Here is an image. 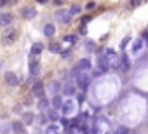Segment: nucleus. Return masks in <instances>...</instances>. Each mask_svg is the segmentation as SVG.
I'll use <instances>...</instances> for the list:
<instances>
[{
	"mask_svg": "<svg viewBox=\"0 0 148 134\" xmlns=\"http://www.w3.org/2000/svg\"><path fill=\"white\" fill-rule=\"evenodd\" d=\"M18 40V30H7V31H4V35H2V45H11V44H14Z\"/></svg>",
	"mask_w": 148,
	"mask_h": 134,
	"instance_id": "1",
	"label": "nucleus"
},
{
	"mask_svg": "<svg viewBox=\"0 0 148 134\" xmlns=\"http://www.w3.org/2000/svg\"><path fill=\"white\" fill-rule=\"evenodd\" d=\"M54 18H56L59 23H63V25H68V23L71 21V14H70V11H64V9H59V11L54 14Z\"/></svg>",
	"mask_w": 148,
	"mask_h": 134,
	"instance_id": "2",
	"label": "nucleus"
},
{
	"mask_svg": "<svg viewBox=\"0 0 148 134\" xmlns=\"http://www.w3.org/2000/svg\"><path fill=\"white\" fill-rule=\"evenodd\" d=\"M77 87H80L82 91H86L87 87H89V75H86V73H77Z\"/></svg>",
	"mask_w": 148,
	"mask_h": 134,
	"instance_id": "3",
	"label": "nucleus"
},
{
	"mask_svg": "<svg viewBox=\"0 0 148 134\" xmlns=\"http://www.w3.org/2000/svg\"><path fill=\"white\" fill-rule=\"evenodd\" d=\"M19 14H21L25 19H35V18H37V9L26 5V7H23V9L19 11Z\"/></svg>",
	"mask_w": 148,
	"mask_h": 134,
	"instance_id": "4",
	"label": "nucleus"
},
{
	"mask_svg": "<svg viewBox=\"0 0 148 134\" xmlns=\"http://www.w3.org/2000/svg\"><path fill=\"white\" fill-rule=\"evenodd\" d=\"M61 110H63V113H64V115H71V113H73V110H75V105H73V101L66 99V101H63V103H61Z\"/></svg>",
	"mask_w": 148,
	"mask_h": 134,
	"instance_id": "5",
	"label": "nucleus"
},
{
	"mask_svg": "<svg viewBox=\"0 0 148 134\" xmlns=\"http://www.w3.org/2000/svg\"><path fill=\"white\" fill-rule=\"evenodd\" d=\"M32 91H33V94H35L37 98H40V99L44 98V92H45V91H44V84H42L40 80H37V82L33 84V89H32Z\"/></svg>",
	"mask_w": 148,
	"mask_h": 134,
	"instance_id": "6",
	"label": "nucleus"
},
{
	"mask_svg": "<svg viewBox=\"0 0 148 134\" xmlns=\"http://www.w3.org/2000/svg\"><path fill=\"white\" fill-rule=\"evenodd\" d=\"M5 82H7L9 85H12V87H16V85L19 84V80H18V77H16L14 72H7V73H5Z\"/></svg>",
	"mask_w": 148,
	"mask_h": 134,
	"instance_id": "7",
	"label": "nucleus"
},
{
	"mask_svg": "<svg viewBox=\"0 0 148 134\" xmlns=\"http://www.w3.org/2000/svg\"><path fill=\"white\" fill-rule=\"evenodd\" d=\"M38 72H40V63L35 61V59H32L30 61V75L35 77V75H38Z\"/></svg>",
	"mask_w": 148,
	"mask_h": 134,
	"instance_id": "8",
	"label": "nucleus"
},
{
	"mask_svg": "<svg viewBox=\"0 0 148 134\" xmlns=\"http://www.w3.org/2000/svg\"><path fill=\"white\" fill-rule=\"evenodd\" d=\"M89 68H91V59H87V57L80 59L79 64H77V70L79 72H84V70H89Z\"/></svg>",
	"mask_w": 148,
	"mask_h": 134,
	"instance_id": "9",
	"label": "nucleus"
},
{
	"mask_svg": "<svg viewBox=\"0 0 148 134\" xmlns=\"http://www.w3.org/2000/svg\"><path fill=\"white\" fill-rule=\"evenodd\" d=\"M75 84H71V82H68V84H64V87H63V92L66 94V96H73L75 94Z\"/></svg>",
	"mask_w": 148,
	"mask_h": 134,
	"instance_id": "10",
	"label": "nucleus"
},
{
	"mask_svg": "<svg viewBox=\"0 0 148 134\" xmlns=\"http://www.w3.org/2000/svg\"><path fill=\"white\" fill-rule=\"evenodd\" d=\"M143 42H145V38H136V40H134V44H132V47H131L132 54H136V52H139V51H141Z\"/></svg>",
	"mask_w": 148,
	"mask_h": 134,
	"instance_id": "11",
	"label": "nucleus"
},
{
	"mask_svg": "<svg viewBox=\"0 0 148 134\" xmlns=\"http://www.w3.org/2000/svg\"><path fill=\"white\" fill-rule=\"evenodd\" d=\"M44 51V44H40V42H37L33 47H32V51H30V54H32V57H35V56H38L40 52Z\"/></svg>",
	"mask_w": 148,
	"mask_h": 134,
	"instance_id": "12",
	"label": "nucleus"
},
{
	"mask_svg": "<svg viewBox=\"0 0 148 134\" xmlns=\"http://www.w3.org/2000/svg\"><path fill=\"white\" fill-rule=\"evenodd\" d=\"M12 23V16L11 14H2L0 16V26H9Z\"/></svg>",
	"mask_w": 148,
	"mask_h": 134,
	"instance_id": "13",
	"label": "nucleus"
},
{
	"mask_svg": "<svg viewBox=\"0 0 148 134\" xmlns=\"http://www.w3.org/2000/svg\"><path fill=\"white\" fill-rule=\"evenodd\" d=\"M54 33H56L54 25H45V26H44V35H45V37H52Z\"/></svg>",
	"mask_w": 148,
	"mask_h": 134,
	"instance_id": "14",
	"label": "nucleus"
},
{
	"mask_svg": "<svg viewBox=\"0 0 148 134\" xmlns=\"http://www.w3.org/2000/svg\"><path fill=\"white\" fill-rule=\"evenodd\" d=\"M49 87H51V92H52V94H54V96H56V94H58V92H59V89H61V84H59V82H58V80H52V82H51V85H49Z\"/></svg>",
	"mask_w": 148,
	"mask_h": 134,
	"instance_id": "15",
	"label": "nucleus"
},
{
	"mask_svg": "<svg viewBox=\"0 0 148 134\" xmlns=\"http://www.w3.org/2000/svg\"><path fill=\"white\" fill-rule=\"evenodd\" d=\"M63 42H66V44H77L79 42V37L77 35H64L63 37Z\"/></svg>",
	"mask_w": 148,
	"mask_h": 134,
	"instance_id": "16",
	"label": "nucleus"
},
{
	"mask_svg": "<svg viewBox=\"0 0 148 134\" xmlns=\"http://www.w3.org/2000/svg\"><path fill=\"white\" fill-rule=\"evenodd\" d=\"M61 103H63V99H61V96H58V94H56V96L52 98V108H54V110H58V108H61Z\"/></svg>",
	"mask_w": 148,
	"mask_h": 134,
	"instance_id": "17",
	"label": "nucleus"
},
{
	"mask_svg": "<svg viewBox=\"0 0 148 134\" xmlns=\"http://www.w3.org/2000/svg\"><path fill=\"white\" fill-rule=\"evenodd\" d=\"M58 132H59V129H58V125H54V124H51V125L45 127V134H58Z\"/></svg>",
	"mask_w": 148,
	"mask_h": 134,
	"instance_id": "18",
	"label": "nucleus"
},
{
	"mask_svg": "<svg viewBox=\"0 0 148 134\" xmlns=\"http://www.w3.org/2000/svg\"><path fill=\"white\" fill-rule=\"evenodd\" d=\"M23 122H25V124H32V122H33V113H30V111L23 113Z\"/></svg>",
	"mask_w": 148,
	"mask_h": 134,
	"instance_id": "19",
	"label": "nucleus"
},
{
	"mask_svg": "<svg viewBox=\"0 0 148 134\" xmlns=\"http://www.w3.org/2000/svg\"><path fill=\"white\" fill-rule=\"evenodd\" d=\"M49 51L54 52V54H59V52H61V47H59V44H51V45H49Z\"/></svg>",
	"mask_w": 148,
	"mask_h": 134,
	"instance_id": "20",
	"label": "nucleus"
},
{
	"mask_svg": "<svg viewBox=\"0 0 148 134\" xmlns=\"http://www.w3.org/2000/svg\"><path fill=\"white\" fill-rule=\"evenodd\" d=\"M12 129H14L16 132H19V134H21V132L25 131V129H23V122H14V124H12Z\"/></svg>",
	"mask_w": 148,
	"mask_h": 134,
	"instance_id": "21",
	"label": "nucleus"
},
{
	"mask_svg": "<svg viewBox=\"0 0 148 134\" xmlns=\"http://www.w3.org/2000/svg\"><path fill=\"white\" fill-rule=\"evenodd\" d=\"M47 117H49L51 120H58V118H59V115H58L56 110H49V111H47Z\"/></svg>",
	"mask_w": 148,
	"mask_h": 134,
	"instance_id": "22",
	"label": "nucleus"
},
{
	"mask_svg": "<svg viewBox=\"0 0 148 134\" xmlns=\"http://www.w3.org/2000/svg\"><path fill=\"white\" fill-rule=\"evenodd\" d=\"M115 134H129V129L125 125H119L117 131H115Z\"/></svg>",
	"mask_w": 148,
	"mask_h": 134,
	"instance_id": "23",
	"label": "nucleus"
},
{
	"mask_svg": "<svg viewBox=\"0 0 148 134\" xmlns=\"http://www.w3.org/2000/svg\"><path fill=\"white\" fill-rule=\"evenodd\" d=\"M80 11H82V9H80V7H79V5H73V7H71V9H70V14H71V16H73V14H79V12H80Z\"/></svg>",
	"mask_w": 148,
	"mask_h": 134,
	"instance_id": "24",
	"label": "nucleus"
},
{
	"mask_svg": "<svg viewBox=\"0 0 148 134\" xmlns=\"http://www.w3.org/2000/svg\"><path fill=\"white\" fill-rule=\"evenodd\" d=\"M94 45H96V44H94L92 40H87V42H86V49H87V51H92Z\"/></svg>",
	"mask_w": 148,
	"mask_h": 134,
	"instance_id": "25",
	"label": "nucleus"
},
{
	"mask_svg": "<svg viewBox=\"0 0 148 134\" xmlns=\"http://www.w3.org/2000/svg\"><path fill=\"white\" fill-rule=\"evenodd\" d=\"M38 106H40V110H47V106H49V103H47V101H45V99L42 98V101H40V105H38Z\"/></svg>",
	"mask_w": 148,
	"mask_h": 134,
	"instance_id": "26",
	"label": "nucleus"
},
{
	"mask_svg": "<svg viewBox=\"0 0 148 134\" xmlns=\"http://www.w3.org/2000/svg\"><path fill=\"white\" fill-rule=\"evenodd\" d=\"M94 7H96V2H87V4H86V9H89V11L94 9Z\"/></svg>",
	"mask_w": 148,
	"mask_h": 134,
	"instance_id": "27",
	"label": "nucleus"
},
{
	"mask_svg": "<svg viewBox=\"0 0 148 134\" xmlns=\"http://www.w3.org/2000/svg\"><path fill=\"white\" fill-rule=\"evenodd\" d=\"M61 124H63L64 127H68V125H70V120H68L66 117H63V118H61Z\"/></svg>",
	"mask_w": 148,
	"mask_h": 134,
	"instance_id": "28",
	"label": "nucleus"
},
{
	"mask_svg": "<svg viewBox=\"0 0 148 134\" xmlns=\"http://www.w3.org/2000/svg\"><path fill=\"white\" fill-rule=\"evenodd\" d=\"M139 4H141V0H131V5L132 7H138Z\"/></svg>",
	"mask_w": 148,
	"mask_h": 134,
	"instance_id": "29",
	"label": "nucleus"
},
{
	"mask_svg": "<svg viewBox=\"0 0 148 134\" xmlns=\"http://www.w3.org/2000/svg\"><path fill=\"white\" fill-rule=\"evenodd\" d=\"M87 33V30H86V25H82L80 26V35H86Z\"/></svg>",
	"mask_w": 148,
	"mask_h": 134,
	"instance_id": "30",
	"label": "nucleus"
},
{
	"mask_svg": "<svg viewBox=\"0 0 148 134\" xmlns=\"http://www.w3.org/2000/svg\"><path fill=\"white\" fill-rule=\"evenodd\" d=\"M129 40H131V37H125V38H124V40H122V45H120V47H125V44H127V42H129Z\"/></svg>",
	"mask_w": 148,
	"mask_h": 134,
	"instance_id": "31",
	"label": "nucleus"
},
{
	"mask_svg": "<svg viewBox=\"0 0 148 134\" xmlns=\"http://www.w3.org/2000/svg\"><path fill=\"white\" fill-rule=\"evenodd\" d=\"M4 5H7V0H0V7H4Z\"/></svg>",
	"mask_w": 148,
	"mask_h": 134,
	"instance_id": "32",
	"label": "nucleus"
},
{
	"mask_svg": "<svg viewBox=\"0 0 148 134\" xmlns=\"http://www.w3.org/2000/svg\"><path fill=\"white\" fill-rule=\"evenodd\" d=\"M64 134H73V131H71V127H70V129H64Z\"/></svg>",
	"mask_w": 148,
	"mask_h": 134,
	"instance_id": "33",
	"label": "nucleus"
},
{
	"mask_svg": "<svg viewBox=\"0 0 148 134\" xmlns=\"http://www.w3.org/2000/svg\"><path fill=\"white\" fill-rule=\"evenodd\" d=\"M7 4H11V5H14V4H18V0H7Z\"/></svg>",
	"mask_w": 148,
	"mask_h": 134,
	"instance_id": "34",
	"label": "nucleus"
},
{
	"mask_svg": "<svg viewBox=\"0 0 148 134\" xmlns=\"http://www.w3.org/2000/svg\"><path fill=\"white\" fill-rule=\"evenodd\" d=\"M37 2H38V4H45V2H47V0H37Z\"/></svg>",
	"mask_w": 148,
	"mask_h": 134,
	"instance_id": "35",
	"label": "nucleus"
},
{
	"mask_svg": "<svg viewBox=\"0 0 148 134\" xmlns=\"http://www.w3.org/2000/svg\"><path fill=\"white\" fill-rule=\"evenodd\" d=\"M0 68H2V61H0Z\"/></svg>",
	"mask_w": 148,
	"mask_h": 134,
	"instance_id": "36",
	"label": "nucleus"
}]
</instances>
